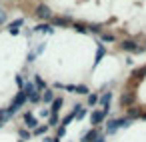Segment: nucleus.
<instances>
[{
  "mask_svg": "<svg viewBox=\"0 0 146 142\" xmlns=\"http://www.w3.org/2000/svg\"><path fill=\"white\" fill-rule=\"evenodd\" d=\"M110 100H112V92H106V94L100 96V104L104 106L102 110H104L106 114H110Z\"/></svg>",
  "mask_w": 146,
  "mask_h": 142,
  "instance_id": "nucleus-9",
  "label": "nucleus"
},
{
  "mask_svg": "<svg viewBox=\"0 0 146 142\" xmlns=\"http://www.w3.org/2000/svg\"><path fill=\"white\" fill-rule=\"evenodd\" d=\"M34 84H36V88H38V92H44V90L48 88V86H46V82H44V80H42V78H40L38 74L34 76Z\"/></svg>",
  "mask_w": 146,
  "mask_h": 142,
  "instance_id": "nucleus-16",
  "label": "nucleus"
},
{
  "mask_svg": "<svg viewBox=\"0 0 146 142\" xmlns=\"http://www.w3.org/2000/svg\"><path fill=\"white\" fill-rule=\"evenodd\" d=\"M34 16L40 18V20H52V10H50V6H46V4H38L36 10H34Z\"/></svg>",
  "mask_w": 146,
  "mask_h": 142,
  "instance_id": "nucleus-3",
  "label": "nucleus"
},
{
  "mask_svg": "<svg viewBox=\"0 0 146 142\" xmlns=\"http://www.w3.org/2000/svg\"><path fill=\"white\" fill-rule=\"evenodd\" d=\"M54 100H56V96H54L52 88H46V90L42 92V102H46V104H52Z\"/></svg>",
  "mask_w": 146,
  "mask_h": 142,
  "instance_id": "nucleus-12",
  "label": "nucleus"
},
{
  "mask_svg": "<svg viewBox=\"0 0 146 142\" xmlns=\"http://www.w3.org/2000/svg\"><path fill=\"white\" fill-rule=\"evenodd\" d=\"M118 48L122 50V52H128V54H142L146 48L144 46H140L134 38H124L120 44H118Z\"/></svg>",
  "mask_w": 146,
  "mask_h": 142,
  "instance_id": "nucleus-1",
  "label": "nucleus"
},
{
  "mask_svg": "<svg viewBox=\"0 0 146 142\" xmlns=\"http://www.w3.org/2000/svg\"><path fill=\"white\" fill-rule=\"evenodd\" d=\"M34 92H38L36 84H34V82H26V84H24V94H26V96L30 98V96H32Z\"/></svg>",
  "mask_w": 146,
  "mask_h": 142,
  "instance_id": "nucleus-14",
  "label": "nucleus"
},
{
  "mask_svg": "<svg viewBox=\"0 0 146 142\" xmlns=\"http://www.w3.org/2000/svg\"><path fill=\"white\" fill-rule=\"evenodd\" d=\"M76 94H86V96H88V94H90V90H88V86H86V84H78V86H76Z\"/></svg>",
  "mask_w": 146,
  "mask_h": 142,
  "instance_id": "nucleus-24",
  "label": "nucleus"
},
{
  "mask_svg": "<svg viewBox=\"0 0 146 142\" xmlns=\"http://www.w3.org/2000/svg\"><path fill=\"white\" fill-rule=\"evenodd\" d=\"M98 136H100V130H98V128H90V130L80 138V142H94Z\"/></svg>",
  "mask_w": 146,
  "mask_h": 142,
  "instance_id": "nucleus-8",
  "label": "nucleus"
},
{
  "mask_svg": "<svg viewBox=\"0 0 146 142\" xmlns=\"http://www.w3.org/2000/svg\"><path fill=\"white\" fill-rule=\"evenodd\" d=\"M48 128H50L48 124H42V126L34 128V130H32V134H34V136H42V134H46V132H48Z\"/></svg>",
  "mask_w": 146,
  "mask_h": 142,
  "instance_id": "nucleus-20",
  "label": "nucleus"
},
{
  "mask_svg": "<svg viewBox=\"0 0 146 142\" xmlns=\"http://www.w3.org/2000/svg\"><path fill=\"white\" fill-rule=\"evenodd\" d=\"M72 120H76V112H74V110H70V112H68V114L62 118V122H60V124H62V126H68Z\"/></svg>",
  "mask_w": 146,
  "mask_h": 142,
  "instance_id": "nucleus-17",
  "label": "nucleus"
},
{
  "mask_svg": "<svg viewBox=\"0 0 146 142\" xmlns=\"http://www.w3.org/2000/svg\"><path fill=\"white\" fill-rule=\"evenodd\" d=\"M72 110H74V112H76V120H82V118H84V116H86V114H88V110H86V108H82V106H80V104H76V106H74V108H72Z\"/></svg>",
  "mask_w": 146,
  "mask_h": 142,
  "instance_id": "nucleus-15",
  "label": "nucleus"
},
{
  "mask_svg": "<svg viewBox=\"0 0 146 142\" xmlns=\"http://www.w3.org/2000/svg\"><path fill=\"white\" fill-rule=\"evenodd\" d=\"M34 58H36V52H30V54H28V62H32Z\"/></svg>",
  "mask_w": 146,
  "mask_h": 142,
  "instance_id": "nucleus-32",
  "label": "nucleus"
},
{
  "mask_svg": "<svg viewBox=\"0 0 146 142\" xmlns=\"http://www.w3.org/2000/svg\"><path fill=\"white\" fill-rule=\"evenodd\" d=\"M144 48H146V38H144Z\"/></svg>",
  "mask_w": 146,
  "mask_h": 142,
  "instance_id": "nucleus-36",
  "label": "nucleus"
},
{
  "mask_svg": "<svg viewBox=\"0 0 146 142\" xmlns=\"http://www.w3.org/2000/svg\"><path fill=\"white\" fill-rule=\"evenodd\" d=\"M8 118H10V116H8V112H6V110H0V126H2Z\"/></svg>",
  "mask_w": 146,
  "mask_h": 142,
  "instance_id": "nucleus-27",
  "label": "nucleus"
},
{
  "mask_svg": "<svg viewBox=\"0 0 146 142\" xmlns=\"http://www.w3.org/2000/svg\"><path fill=\"white\" fill-rule=\"evenodd\" d=\"M60 122H62V120H60L58 114H50V118H48V126H56V128H58Z\"/></svg>",
  "mask_w": 146,
  "mask_h": 142,
  "instance_id": "nucleus-19",
  "label": "nucleus"
},
{
  "mask_svg": "<svg viewBox=\"0 0 146 142\" xmlns=\"http://www.w3.org/2000/svg\"><path fill=\"white\" fill-rule=\"evenodd\" d=\"M100 38H102V42H116V34H112V32H102Z\"/></svg>",
  "mask_w": 146,
  "mask_h": 142,
  "instance_id": "nucleus-18",
  "label": "nucleus"
},
{
  "mask_svg": "<svg viewBox=\"0 0 146 142\" xmlns=\"http://www.w3.org/2000/svg\"><path fill=\"white\" fill-rule=\"evenodd\" d=\"M62 104H64V98H56V100L50 104V112H52V114H58L60 108H62Z\"/></svg>",
  "mask_w": 146,
  "mask_h": 142,
  "instance_id": "nucleus-13",
  "label": "nucleus"
},
{
  "mask_svg": "<svg viewBox=\"0 0 146 142\" xmlns=\"http://www.w3.org/2000/svg\"><path fill=\"white\" fill-rule=\"evenodd\" d=\"M24 24V20L22 18H18V20H14V22H10L8 24V32L10 34H18V30H20V26Z\"/></svg>",
  "mask_w": 146,
  "mask_h": 142,
  "instance_id": "nucleus-11",
  "label": "nucleus"
},
{
  "mask_svg": "<svg viewBox=\"0 0 146 142\" xmlns=\"http://www.w3.org/2000/svg\"><path fill=\"white\" fill-rule=\"evenodd\" d=\"M94 142H106V138H104V136H98V138H96Z\"/></svg>",
  "mask_w": 146,
  "mask_h": 142,
  "instance_id": "nucleus-33",
  "label": "nucleus"
},
{
  "mask_svg": "<svg viewBox=\"0 0 146 142\" xmlns=\"http://www.w3.org/2000/svg\"><path fill=\"white\" fill-rule=\"evenodd\" d=\"M42 142H54V138H50V136H46V138H44Z\"/></svg>",
  "mask_w": 146,
  "mask_h": 142,
  "instance_id": "nucleus-34",
  "label": "nucleus"
},
{
  "mask_svg": "<svg viewBox=\"0 0 146 142\" xmlns=\"http://www.w3.org/2000/svg\"><path fill=\"white\" fill-rule=\"evenodd\" d=\"M64 134H66V126H62V124H60V126L56 128V138H62Z\"/></svg>",
  "mask_w": 146,
  "mask_h": 142,
  "instance_id": "nucleus-28",
  "label": "nucleus"
},
{
  "mask_svg": "<svg viewBox=\"0 0 146 142\" xmlns=\"http://www.w3.org/2000/svg\"><path fill=\"white\" fill-rule=\"evenodd\" d=\"M28 102H30V104H40V102H42V92H34V94L28 98Z\"/></svg>",
  "mask_w": 146,
  "mask_h": 142,
  "instance_id": "nucleus-22",
  "label": "nucleus"
},
{
  "mask_svg": "<svg viewBox=\"0 0 146 142\" xmlns=\"http://www.w3.org/2000/svg\"><path fill=\"white\" fill-rule=\"evenodd\" d=\"M40 52H44V42H40L38 48H36V54H40Z\"/></svg>",
  "mask_w": 146,
  "mask_h": 142,
  "instance_id": "nucleus-31",
  "label": "nucleus"
},
{
  "mask_svg": "<svg viewBox=\"0 0 146 142\" xmlns=\"http://www.w3.org/2000/svg\"><path fill=\"white\" fill-rule=\"evenodd\" d=\"M24 124H26L30 130H34V128H38V118L28 110V112H24Z\"/></svg>",
  "mask_w": 146,
  "mask_h": 142,
  "instance_id": "nucleus-5",
  "label": "nucleus"
},
{
  "mask_svg": "<svg viewBox=\"0 0 146 142\" xmlns=\"http://www.w3.org/2000/svg\"><path fill=\"white\" fill-rule=\"evenodd\" d=\"M128 124H130V118H128V116L108 120V122H106V134H116L118 128H124V126H128Z\"/></svg>",
  "mask_w": 146,
  "mask_h": 142,
  "instance_id": "nucleus-2",
  "label": "nucleus"
},
{
  "mask_svg": "<svg viewBox=\"0 0 146 142\" xmlns=\"http://www.w3.org/2000/svg\"><path fill=\"white\" fill-rule=\"evenodd\" d=\"M106 116H108V114H106L104 110H92V112H90V122L94 124V128H98V126L104 122Z\"/></svg>",
  "mask_w": 146,
  "mask_h": 142,
  "instance_id": "nucleus-4",
  "label": "nucleus"
},
{
  "mask_svg": "<svg viewBox=\"0 0 146 142\" xmlns=\"http://www.w3.org/2000/svg\"><path fill=\"white\" fill-rule=\"evenodd\" d=\"M4 22H6V12L0 10V24H4Z\"/></svg>",
  "mask_w": 146,
  "mask_h": 142,
  "instance_id": "nucleus-30",
  "label": "nucleus"
},
{
  "mask_svg": "<svg viewBox=\"0 0 146 142\" xmlns=\"http://www.w3.org/2000/svg\"><path fill=\"white\" fill-rule=\"evenodd\" d=\"M34 32H42V34H52V32H54V26H52L50 22H44V24H38V26L34 28Z\"/></svg>",
  "mask_w": 146,
  "mask_h": 142,
  "instance_id": "nucleus-10",
  "label": "nucleus"
},
{
  "mask_svg": "<svg viewBox=\"0 0 146 142\" xmlns=\"http://www.w3.org/2000/svg\"><path fill=\"white\" fill-rule=\"evenodd\" d=\"M108 54V50H106V46L102 44V42H98L96 44V56H94V64H100L102 62V58Z\"/></svg>",
  "mask_w": 146,
  "mask_h": 142,
  "instance_id": "nucleus-7",
  "label": "nucleus"
},
{
  "mask_svg": "<svg viewBox=\"0 0 146 142\" xmlns=\"http://www.w3.org/2000/svg\"><path fill=\"white\" fill-rule=\"evenodd\" d=\"M98 102H100V96L94 94V92H90V94H88V106H96Z\"/></svg>",
  "mask_w": 146,
  "mask_h": 142,
  "instance_id": "nucleus-23",
  "label": "nucleus"
},
{
  "mask_svg": "<svg viewBox=\"0 0 146 142\" xmlns=\"http://www.w3.org/2000/svg\"><path fill=\"white\" fill-rule=\"evenodd\" d=\"M18 136H20L22 140H28V138H30L32 134H30V132H28L26 128H20V130H18Z\"/></svg>",
  "mask_w": 146,
  "mask_h": 142,
  "instance_id": "nucleus-25",
  "label": "nucleus"
},
{
  "mask_svg": "<svg viewBox=\"0 0 146 142\" xmlns=\"http://www.w3.org/2000/svg\"><path fill=\"white\" fill-rule=\"evenodd\" d=\"M16 86H18L20 90H24V80H22V76H16Z\"/></svg>",
  "mask_w": 146,
  "mask_h": 142,
  "instance_id": "nucleus-29",
  "label": "nucleus"
},
{
  "mask_svg": "<svg viewBox=\"0 0 146 142\" xmlns=\"http://www.w3.org/2000/svg\"><path fill=\"white\" fill-rule=\"evenodd\" d=\"M72 28H74L76 32H82V34H86V32H88V28H86V24H84V22H74V24H72Z\"/></svg>",
  "mask_w": 146,
  "mask_h": 142,
  "instance_id": "nucleus-21",
  "label": "nucleus"
},
{
  "mask_svg": "<svg viewBox=\"0 0 146 142\" xmlns=\"http://www.w3.org/2000/svg\"><path fill=\"white\" fill-rule=\"evenodd\" d=\"M54 142H60V138H56V136H54Z\"/></svg>",
  "mask_w": 146,
  "mask_h": 142,
  "instance_id": "nucleus-35",
  "label": "nucleus"
},
{
  "mask_svg": "<svg viewBox=\"0 0 146 142\" xmlns=\"http://www.w3.org/2000/svg\"><path fill=\"white\" fill-rule=\"evenodd\" d=\"M52 26H72L74 22L68 18V16H52Z\"/></svg>",
  "mask_w": 146,
  "mask_h": 142,
  "instance_id": "nucleus-6",
  "label": "nucleus"
},
{
  "mask_svg": "<svg viewBox=\"0 0 146 142\" xmlns=\"http://www.w3.org/2000/svg\"><path fill=\"white\" fill-rule=\"evenodd\" d=\"M90 32H94V34H102V24H90Z\"/></svg>",
  "mask_w": 146,
  "mask_h": 142,
  "instance_id": "nucleus-26",
  "label": "nucleus"
}]
</instances>
